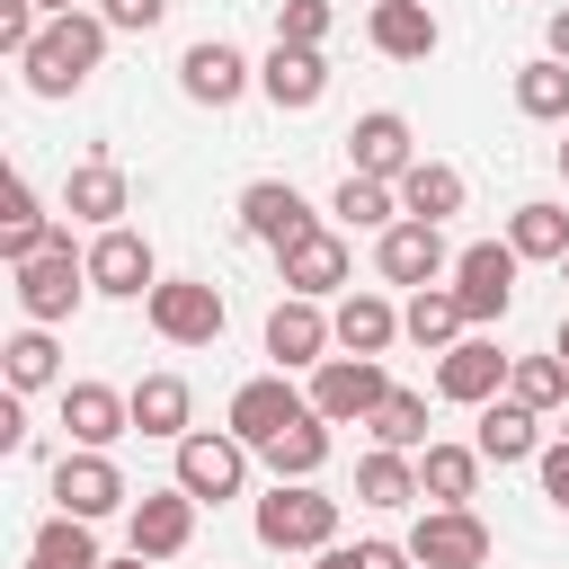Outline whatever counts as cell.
Masks as SVG:
<instances>
[{
	"instance_id": "13",
	"label": "cell",
	"mask_w": 569,
	"mask_h": 569,
	"mask_svg": "<svg viewBox=\"0 0 569 569\" xmlns=\"http://www.w3.org/2000/svg\"><path fill=\"white\" fill-rule=\"evenodd\" d=\"M196 507H204V498H187L178 480H169V489H142V498L124 507L133 551H142V560H178V551L196 542Z\"/></svg>"
},
{
	"instance_id": "39",
	"label": "cell",
	"mask_w": 569,
	"mask_h": 569,
	"mask_svg": "<svg viewBox=\"0 0 569 569\" xmlns=\"http://www.w3.org/2000/svg\"><path fill=\"white\" fill-rule=\"evenodd\" d=\"M365 427H373V445H400V453L436 445V436H427V391H391V400H382Z\"/></svg>"
},
{
	"instance_id": "10",
	"label": "cell",
	"mask_w": 569,
	"mask_h": 569,
	"mask_svg": "<svg viewBox=\"0 0 569 569\" xmlns=\"http://www.w3.org/2000/svg\"><path fill=\"white\" fill-rule=\"evenodd\" d=\"M53 507L98 525V516L133 507V489H124V471H116V453H107V445H80V453H62V462H53Z\"/></svg>"
},
{
	"instance_id": "5",
	"label": "cell",
	"mask_w": 569,
	"mask_h": 569,
	"mask_svg": "<svg viewBox=\"0 0 569 569\" xmlns=\"http://www.w3.org/2000/svg\"><path fill=\"white\" fill-rule=\"evenodd\" d=\"M391 400V373H382V356H320L311 365V409L329 418V427H365L373 409Z\"/></svg>"
},
{
	"instance_id": "45",
	"label": "cell",
	"mask_w": 569,
	"mask_h": 569,
	"mask_svg": "<svg viewBox=\"0 0 569 569\" xmlns=\"http://www.w3.org/2000/svg\"><path fill=\"white\" fill-rule=\"evenodd\" d=\"M36 9H44V18H71V9H80V0H36Z\"/></svg>"
},
{
	"instance_id": "3",
	"label": "cell",
	"mask_w": 569,
	"mask_h": 569,
	"mask_svg": "<svg viewBox=\"0 0 569 569\" xmlns=\"http://www.w3.org/2000/svg\"><path fill=\"white\" fill-rule=\"evenodd\" d=\"M9 276H18V311H27V320H44V329H53V320H71V311H80V293H98V284H89V249H71V231H53V249H44V258H27V267H9Z\"/></svg>"
},
{
	"instance_id": "46",
	"label": "cell",
	"mask_w": 569,
	"mask_h": 569,
	"mask_svg": "<svg viewBox=\"0 0 569 569\" xmlns=\"http://www.w3.org/2000/svg\"><path fill=\"white\" fill-rule=\"evenodd\" d=\"M98 569H151V560H142V551H124V560H98Z\"/></svg>"
},
{
	"instance_id": "32",
	"label": "cell",
	"mask_w": 569,
	"mask_h": 569,
	"mask_svg": "<svg viewBox=\"0 0 569 569\" xmlns=\"http://www.w3.org/2000/svg\"><path fill=\"white\" fill-rule=\"evenodd\" d=\"M53 231H62V222H44L36 187H27V178H9V222H0V258H9V267H27V258H44V249H53Z\"/></svg>"
},
{
	"instance_id": "37",
	"label": "cell",
	"mask_w": 569,
	"mask_h": 569,
	"mask_svg": "<svg viewBox=\"0 0 569 569\" xmlns=\"http://www.w3.org/2000/svg\"><path fill=\"white\" fill-rule=\"evenodd\" d=\"M0 356H9V391H44V382L62 373V347H53V329H44V320H27Z\"/></svg>"
},
{
	"instance_id": "15",
	"label": "cell",
	"mask_w": 569,
	"mask_h": 569,
	"mask_svg": "<svg viewBox=\"0 0 569 569\" xmlns=\"http://www.w3.org/2000/svg\"><path fill=\"white\" fill-rule=\"evenodd\" d=\"M507 347L498 338H453L445 356H436V400H462V409H480V400H498L507 391Z\"/></svg>"
},
{
	"instance_id": "29",
	"label": "cell",
	"mask_w": 569,
	"mask_h": 569,
	"mask_svg": "<svg viewBox=\"0 0 569 569\" xmlns=\"http://www.w3.org/2000/svg\"><path fill=\"white\" fill-rule=\"evenodd\" d=\"M462 169L453 160H409V178H400V213H418V222H453L462 213Z\"/></svg>"
},
{
	"instance_id": "16",
	"label": "cell",
	"mask_w": 569,
	"mask_h": 569,
	"mask_svg": "<svg viewBox=\"0 0 569 569\" xmlns=\"http://www.w3.org/2000/svg\"><path fill=\"white\" fill-rule=\"evenodd\" d=\"M89 284H98V293H116V302H142V293L160 284L151 240H142V231H124V222H107V231L89 240Z\"/></svg>"
},
{
	"instance_id": "24",
	"label": "cell",
	"mask_w": 569,
	"mask_h": 569,
	"mask_svg": "<svg viewBox=\"0 0 569 569\" xmlns=\"http://www.w3.org/2000/svg\"><path fill=\"white\" fill-rule=\"evenodd\" d=\"M480 445H418V489H427V507H471L480 498Z\"/></svg>"
},
{
	"instance_id": "18",
	"label": "cell",
	"mask_w": 569,
	"mask_h": 569,
	"mask_svg": "<svg viewBox=\"0 0 569 569\" xmlns=\"http://www.w3.org/2000/svg\"><path fill=\"white\" fill-rule=\"evenodd\" d=\"M249 80H258V62H249L240 44H222V36H204V44L178 53V89H187L196 107H231Z\"/></svg>"
},
{
	"instance_id": "6",
	"label": "cell",
	"mask_w": 569,
	"mask_h": 569,
	"mask_svg": "<svg viewBox=\"0 0 569 569\" xmlns=\"http://www.w3.org/2000/svg\"><path fill=\"white\" fill-rule=\"evenodd\" d=\"M240 480H249V445L231 427H187L178 436V489L187 498L222 507V498H240Z\"/></svg>"
},
{
	"instance_id": "44",
	"label": "cell",
	"mask_w": 569,
	"mask_h": 569,
	"mask_svg": "<svg viewBox=\"0 0 569 569\" xmlns=\"http://www.w3.org/2000/svg\"><path fill=\"white\" fill-rule=\"evenodd\" d=\"M542 36H551V53L569 62V9H551V27H542Z\"/></svg>"
},
{
	"instance_id": "2",
	"label": "cell",
	"mask_w": 569,
	"mask_h": 569,
	"mask_svg": "<svg viewBox=\"0 0 569 569\" xmlns=\"http://www.w3.org/2000/svg\"><path fill=\"white\" fill-rule=\"evenodd\" d=\"M249 525H258L267 551H329V542H338V498H329L320 480H276Z\"/></svg>"
},
{
	"instance_id": "35",
	"label": "cell",
	"mask_w": 569,
	"mask_h": 569,
	"mask_svg": "<svg viewBox=\"0 0 569 569\" xmlns=\"http://www.w3.org/2000/svg\"><path fill=\"white\" fill-rule=\"evenodd\" d=\"M507 249H516V258H551V267H560V258H569V213H560V204H542V196H533V204H516V213H507Z\"/></svg>"
},
{
	"instance_id": "31",
	"label": "cell",
	"mask_w": 569,
	"mask_h": 569,
	"mask_svg": "<svg viewBox=\"0 0 569 569\" xmlns=\"http://www.w3.org/2000/svg\"><path fill=\"white\" fill-rule=\"evenodd\" d=\"M329 213H338V231H391V222H400V187H391V178H356V169H347V187L329 196Z\"/></svg>"
},
{
	"instance_id": "34",
	"label": "cell",
	"mask_w": 569,
	"mask_h": 569,
	"mask_svg": "<svg viewBox=\"0 0 569 569\" xmlns=\"http://www.w3.org/2000/svg\"><path fill=\"white\" fill-rule=\"evenodd\" d=\"M320 462H329V418H320V409L293 418V427L267 445V471H276V480H320Z\"/></svg>"
},
{
	"instance_id": "47",
	"label": "cell",
	"mask_w": 569,
	"mask_h": 569,
	"mask_svg": "<svg viewBox=\"0 0 569 569\" xmlns=\"http://www.w3.org/2000/svg\"><path fill=\"white\" fill-rule=\"evenodd\" d=\"M551 347H560V356H569V320H560V338H551Z\"/></svg>"
},
{
	"instance_id": "21",
	"label": "cell",
	"mask_w": 569,
	"mask_h": 569,
	"mask_svg": "<svg viewBox=\"0 0 569 569\" xmlns=\"http://www.w3.org/2000/svg\"><path fill=\"white\" fill-rule=\"evenodd\" d=\"M62 427H71V445H116V436H133V391L62 382Z\"/></svg>"
},
{
	"instance_id": "38",
	"label": "cell",
	"mask_w": 569,
	"mask_h": 569,
	"mask_svg": "<svg viewBox=\"0 0 569 569\" xmlns=\"http://www.w3.org/2000/svg\"><path fill=\"white\" fill-rule=\"evenodd\" d=\"M507 391L551 418V409L569 400V356H560V347H551V356H516V365H507Z\"/></svg>"
},
{
	"instance_id": "11",
	"label": "cell",
	"mask_w": 569,
	"mask_h": 569,
	"mask_svg": "<svg viewBox=\"0 0 569 569\" xmlns=\"http://www.w3.org/2000/svg\"><path fill=\"white\" fill-rule=\"evenodd\" d=\"M373 267H382V284H436V276H453V249H445V222H418V213H400L382 240H373Z\"/></svg>"
},
{
	"instance_id": "4",
	"label": "cell",
	"mask_w": 569,
	"mask_h": 569,
	"mask_svg": "<svg viewBox=\"0 0 569 569\" xmlns=\"http://www.w3.org/2000/svg\"><path fill=\"white\" fill-rule=\"evenodd\" d=\"M142 311H151V329H160L169 347H213L222 320H231L222 284H204V276H160V284L142 293Z\"/></svg>"
},
{
	"instance_id": "7",
	"label": "cell",
	"mask_w": 569,
	"mask_h": 569,
	"mask_svg": "<svg viewBox=\"0 0 569 569\" xmlns=\"http://www.w3.org/2000/svg\"><path fill=\"white\" fill-rule=\"evenodd\" d=\"M516 249L507 240H471V249H453V302H462V320L480 329V320H507V302H516Z\"/></svg>"
},
{
	"instance_id": "41",
	"label": "cell",
	"mask_w": 569,
	"mask_h": 569,
	"mask_svg": "<svg viewBox=\"0 0 569 569\" xmlns=\"http://www.w3.org/2000/svg\"><path fill=\"white\" fill-rule=\"evenodd\" d=\"M276 36L284 44H320L329 36V0H276Z\"/></svg>"
},
{
	"instance_id": "17",
	"label": "cell",
	"mask_w": 569,
	"mask_h": 569,
	"mask_svg": "<svg viewBox=\"0 0 569 569\" xmlns=\"http://www.w3.org/2000/svg\"><path fill=\"white\" fill-rule=\"evenodd\" d=\"M338 347V329H329V311L311 302V293H284L276 311H267V356H276V373H302V365H320Z\"/></svg>"
},
{
	"instance_id": "1",
	"label": "cell",
	"mask_w": 569,
	"mask_h": 569,
	"mask_svg": "<svg viewBox=\"0 0 569 569\" xmlns=\"http://www.w3.org/2000/svg\"><path fill=\"white\" fill-rule=\"evenodd\" d=\"M107 18H89V9H71V18H44V36L18 53V71H27V89L36 98H71L98 62H107Z\"/></svg>"
},
{
	"instance_id": "36",
	"label": "cell",
	"mask_w": 569,
	"mask_h": 569,
	"mask_svg": "<svg viewBox=\"0 0 569 569\" xmlns=\"http://www.w3.org/2000/svg\"><path fill=\"white\" fill-rule=\"evenodd\" d=\"M516 107H525L533 124H569V62H560V53H533V62L516 71Z\"/></svg>"
},
{
	"instance_id": "30",
	"label": "cell",
	"mask_w": 569,
	"mask_h": 569,
	"mask_svg": "<svg viewBox=\"0 0 569 569\" xmlns=\"http://www.w3.org/2000/svg\"><path fill=\"white\" fill-rule=\"evenodd\" d=\"M462 329H471V320H462L453 284H418V293H409V311H400V338H418L427 356H445V347H453Z\"/></svg>"
},
{
	"instance_id": "42",
	"label": "cell",
	"mask_w": 569,
	"mask_h": 569,
	"mask_svg": "<svg viewBox=\"0 0 569 569\" xmlns=\"http://www.w3.org/2000/svg\"><path fill=\"white\" fill-rule=\"evenodd\" d=\"M98 18H107V27H124V36H151V27L169 18V0H98Z\"/></svg>"
},
{
	"instance_id": "22",
	"label": "cell",
	"mask_w": 569,
	"mask_h": 569,
	"mask_svg": "<svg viewBox=\"0 0 569 569\" xmlns=\"http://www.w3.org/2000/svg\"><path fill=\"white\" fill-rule=\"evenodd\" d=\"M471 445H480L489 462H533V453H542V409H525L516 391H498V400H480Z\"/></svg>"
},
{
	"instance_id": "8",
	"label": "cell",
	"mask_w": 569,
	"mask_h": 569,
	"mask_svg": "<svg viewBox=\"0 0 569 569\" xmlns=\"http://www.w3.org/2000/svg\"><path fill=\"white\" fill-rule=\"evenodd\" d=\"M276 267H284V293H311V302H329V293L356 284V258H347V231L338 222H311L302 240H284Z\"/></svg>"
},
{
	"instance_id": "28",
	"label": "cell",
	"mask_w": 569,
	"mask_h": 569,
	"mask_svg": "<svg viewBox=\"0 0 569 569\" xmlns=\"http://www.w3.org/2000/svg\"><path fill=\"white\" fill-rule=\"evenodd\" d=\"M62 213H71V222H98V231H107V222L124 213V169H116V160H80V169L62 178Z\"/></svg>"
},
{
	"instance_id": "49",
	"label": "cell",
	"mask_w": 569,
	"mask_h": 569,
	"mask_svg": "<svg viewBox=\"0 0 569 569\" xmlns=\"http://www.w3.org/2000/svg\"><path fill=\"white\" fill-rule=\"evenodd\" d=\"M560 276H569V258H560Z\"/></svg>"
},
{
	"instance_id": "9",
	"label": "cell",
	"mask_w": 569,
	"mask_h": 569,
	"mask_svg": "<svg viewBox=\"0 0 569 569\" xmlns=\"http://www.w3.org/2000/svg\"><path fill=\"white\" fill-rule=\"evenodd\" d=\"M293 418H311V391H293V373H249V382L231 391V436H240L249 453H267Z\"/></svg>"
},
{
	"instance_id": "43",
	"label": "cell",
	"mask_w": 569,
	"mask_h": 569,
	"mask_svg": "<svg viewBox=\"0 0 569 569\" xmlns=\"http://www.w3.org/2000/svg\"><path fill=\"white\" fill-rule=\"evenodd\" d=\"M533 471H542V498L569 516V436H560V445H542V453H533Z\"/></svg>"
},
{
	"instance_id": "19",
	"label": "cell",
	"mask_w": 569,
	"mask_h": 569,
	"mask_svg": "<svg viewBox=\"0 0 569 569\" xmlns=\"http://www.w3.org/2000/svg\"><path fill=\"white\" fill-rule=\"evenodd\" d=\"M240 231H249L258 249H284V240H302V231H311V204H302V187H293V178H258V187H240Z\"/></svg>"
},
{
	"instance_id": "27",
	"label": "cell",
	"mask_w": 569,
	"mask_h": 569,
	"mask_svg": "<svg viewBox=\"0 0 569 569\" xmlns=\"http://www.w3.org/2000/svg\"><path fill=\"white\" fill-rule=\"evenodd\" d=\"M356 498H365V507H382V516H391V507H418V498H427V489H418V453L373 445V453L356 462Z\"/></svg>"
},
{
	"instance_id": "20",
	"label": "cell",
	"mask_w": 569,
	"mask_h": 569,
	"mask_svg": "<svg viewBox=\"0 0 569 569\" xmlns=\"http://www.w3.org/2000/svg\"><path fill=\"white\" fill-rule=\"evenodd\" d=\"M347 160H356V178H409V160H418V142H409V116H391V107H373V116H356V133H347Z\"/></svg>"
},
{
	"instance_id": "33",
	"label": "cell",
	"mask_w": 569,
	"mask_h": 569,
	"mask_svg": "<svg viewBox=\"0 0 569 569\" xmlns=\"http://www.w3.org/2000/svg\"><path fill=\"white\" fill-rule=\"evenodd\" d=\"M107 551H98V533H89V516H53V525H36V542H27V569H98Z\"/></svg>"
},
{
	"instance_id": "12",
	"label": "cell",
	"mask_w": 569,
	"mask_h": 569,
	"mask_svg": "<svg viewBox=\"0 0 569 569\" xmlns=\"http://www.w3.org/2000/svg\"><path fill=\"white\" fill-rule=\"evenodd\" d=\"M409 560H418V569H480V560H489V525H480L471 507H418Z\"/></svg>"
},
{
	"instance_id": "40",
	"label": "cell",
	"mask_w": 569,
	"mask_h": 569,
	"mask_svg": "<svg viewBox=\"0 0 569 569\" xmlns=\"http://www.w3.org/2000/svg\"><path fill=\"white\" fill-rule=\"evenodd\" d=\"M320 569H418V560H409V542L365 533V542H329V551H320Z\"/></svg>"
},
{
	"instance_id": "23",
	"label": "cell",
	"mask_w": 569,
	"mask_h": 569,
	"mask_svg": "<svg viewBox=\"0 0 569 569\" xmlns=\"http://www.w3.org/2000/svg\"><path fill=\"white\" fill-rule=\"evenodd\" d=\"M365 36H373V53H382V62H427L445 27H436V9H427V0H373V27H365Z\"/></svg>"
},
{
	"instance_id": "25",
	"label": "cell",
	"mask_w": 569,
	"mask_h": 569,
	"mask_svg": "<svg viewBox=\"0 0 569 569\" xmlns=\"http://www.w3.org/2000/svg\"><path fill=\"white\" fill-rule=\"evenodd\" d=\"M329 329H338V347H347V356H382V347L400 338V311H391L382 293H356V284H347V293H338V311H329Z\"/></svg>"
},
{
	"instance_id": "48",
	"label": "cell",
	"mask_w": 569,
	"mask_h": 569,
	"mask_svg": "<svg viewBox=\"0 0 569 569\" xmlns=\"http://www.w3.org/2000/svg\"><path fill=\"white\" fill-rule=\"evenodd\" d=\"M560 178H569V142H560Z\"/></svg>"
},
{
	"instance_id": "14",
	"label": "cell",
	"mask_w": 569,
	"mask_h": 569,
	"mask_svg": "<svg viewBox=\"0 0 569 569\" xmlns=\"http://www.w3.org/2000/svg\"><path fill=\"white\" fill-rule=\"evenodd\" d=\"M258 89H267V107H276V116H311V107L329 98V53H320V44H284V36H276V53L258 62Z\"/></svg>"
},
{
	"instance_id": "26",
	"label": "cell",
	"mask_w": 569,
	"mask_h": 569,
	"mask_svg": "<svg viewBox=\"0 0 569 569\" xmlns=\"http://www.w3.org/2000/svg\"><path fill=\"white\" fill-rule=\"evenodd\" d=\"M187 427H196V391H187L178 373H142V382H133V436H169V445H178Z\"/></svg>"
}]
</instances>
